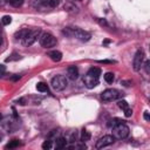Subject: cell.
<instances>
[{"label": "cell", "instance_id": "6da1fadb", "mask_svg": "<svg viewBox=\"0 0 150 150\" xmlns=\"http://www.w3.org/2000/svg\"><path fill=\"white\" fill-rule=\"evenodd\" d=\"M62 33L68 35V36H73V38L77 39L80 41H83V42L89 41L90 38H91L90 33H88V32H86L83 29H80V28H69V27H67V28H64L62 30Z\"/></svg>", "mask_w": 150, "mask_h": 150}, {"label": "cell", "instance_id": "7a4b0ae2", "mask_svg": "<svg viewBox=\"0 0 150 150\" xmlns=\"http://www.w3.org/2000/svg\"><path fill=\"white\" fill-rule=\"evenodd\" d=\"M128 135H129V127L124 122L117 123L116 125L112 127V136H114V138L124 139L125 137H128Z\"/></svg>", "mask_w": 150, "mask_h": 150}, {"label": "cell", "instance_id": "3957f363", "mask_svg": "<svg viewBox=\"0 0 150 150\" xmlns=\"http://www.w3.org/2000/svg\"><path fill=\"white\" fill-rule=\"evenodd\" d=\"M50 84H52V87H53L54 90L61 91V90H63V89L67 88V86H68V80H67V77H66L64 75H55V76L52 79Z\"/></svg>", "mask_w": 150, "mask_h": 150}, {"label": "cell", "instance_id": "277c9868", "mask_svg": "<svg viewBox=\"0 0 150 150\" xmlns=\"http://www.w3.org/2000/svg\"><path fill=\"white\" fill-rule=\"evenodd\" d=\"M41 34V30L39 28H32V29H28L25 38L22 39V42L25 46H32L36 40L40 36Z\"/></svg>", "mask_w": 150, "mask_h": 150}, {"label": "cell", "instance_id": "5b68a950", "mask_svg": "<svg viewBox=\"0 0 150 150\" xmlns=\"http://www.w3.org/2000/svg\"><path fill=\"white\" fill-rule=\"evenodd\" d=\"M123 94L117 90V89H114V88H109V89H105L102 94H101V98L104 101V102H112V101H116L118 100Z\"/></svg>", "mask_w": 150, "mask_h": 150}, {"label": "cell", "instance_id": "8992f818", "mask_svg": "<svg viewBox=\"0 0 150 150\" xmlns=\"http://www.w3.org/2000/svg\"><path fill=\"white\" fill-rule=\"evenodd\" d=\"M39 42H40V45L42 47L50 48V47H53V46L56 45V39L52 34H49V33H42L39 36Z\"/></svg>", "mask_w": 150, "mask_h": 150}, {"label": "cell", "instance_id": "52a82bcc", "mask_svg": "<svg viewBox=\"0 0 150 150\" xmlns=\"http://www.w3.org/2000/svg\"><path fill=\"white\" fill-rule=\"evenodd\" d=\"M143 60H144V53L143 50L138 49L134 56V60H132V67H134V70L138 71L141 68H142V64H143Z\"/></svg>", "mask_w": 150, "mask_h": 150}, {"label": "cell", "instance_id": "ba28073f", "mask_svg": "<svg viewBox=\"0 0 150 150\" xmlns=\"http://www.w3.org/2000/svg\"><path fill=\"white\" fill-rule=\"evenodd\" d=\"M98 79L100 77L94 76V75H91L90 73L87 71V74L83 76V83H84V86L87 88L91 89V88H94V87H96L98 84Z\"/></svg>", "mask_w": 150, "mask_h": 150}, {"label": "cell", "instance_id": "9c48e42d", "mask_svg": "<svg viewBox=\"0 0 150 150\" xmlns=\"http://www.w3.org/2000/svg\"><path fill=\"white\" fill-rule=\"evenodd\" d=\"M114 136L112 135H105L103 137H101L97 142H96V149H102V148H105L108 145H111L114 143Z\"/></svg>", "mask_w": 150, "mask_h": 150}, {"label": "cell", "instance_id": "30bf717a", "mask_svg": "<svg viewBox=\"0 0 150 150\" xmlns=\"http://www.w3.org/2000/svg\"><path fill=\"white\" fill-rule=\"evenodd\" d=\"M117 105H118L121 109H123V110H124V115H125L127 117H130V116L132 115V110L130 109V107H129V104H128V102H127V101L121 100V101H118Z\"/></svg>", "mask_w": 150, "mask_h": 150}, {"label": "cell", "instance_id": "8fae6325", "mask_svg": "<svg viewBox=\"0 0 150 150\" xmlns=\"http://www.w3.org/2000/svg\"><path fill=\"white\" fill-rule=\"evenodd\" d=\"M67 76H68V79H70L73 81L76 80L79 77V69H77V67L76 66L68 67V69H67Z\"/></svg>", "mask_w": 150, "mask_h": 150}, {"label": "cell", "instance_id": "7c38bea8", "mask_svg": "<svg viewBox=\"0 0 150 150\" xmlns=\"http://www.w3.org/2000/svg\"><path fill=\"white\" fill-rule=\"evenodd\" d=\"M39 4L43 7H49V8H54L59 5V0H39Z\"/></svg>", "mask_w": 150, "mask_h": 150}, {"label": "cell", "instance_id": "4fadbf2b", "mask_svg": "<svg viewBox=\"0 0 150 150\" xmlns=\"http://www.w3.org/2000/svg\"><path fill=\"white\" fill-rule=\"evenodd\" d=\"M67 146V139L62 136H59L56 139H55V149L60 150V149H63Z\"/></svg>", "mask_w": 150, "mask_h": 150}, {"label": "cell", "instance_id": "5bb4252c", "mask_svg": "<svg viewBox=\"0 0 150 150\" xmlns=\"http://www.w3.org/2000/svg\"><path fill=\"white\" fill-rule=\"evenodd\" d=\"M48 56H49L50 60H53L54 62H59V61H61V59H62V53L59 52V50H52V52L48 53Z\"/></svg>", "mask_w": 150, "mask_h": 150}, {"label": "cell", "instance_id": "9a60e30c", "mask_svg": "<svg viewBox=\"0 0 150 150\" xmlns=\"http://www.w3.org/2000/svg\"><path fill=\"white\" fill-rule=\"evenodd\" d=\"M36 90H38V91H41V93H48V91H49L48 86H47L46 83H43V82H39V83L36 84Z\"/></svg>", "mask_w": 150, "mask_h": 150}, {"label": "cell", "instance_id": "2e32d148", "mask_svg": "<svg viewBox=\"0 0 150 150\" xmlns=\"http://www.w3.org/2000/svg\"><path fill=\"white\" fill-rule=\"evenodd\" d=\"M21 143H20V141L19 139H12L8 144H6V149H14V148H18L19 145H20Z\"/></svg>", "mask_w": 150, "mask_h": 150}, {"label": "cell", "instance_id": "e0dca14e", "mask_svg": "<svg viewBox=\"0 0 150 150\" xmlns=\"http://www.w3.org/2000/svg\"><path fill=\"white\" fill-rule=\"evenodd\" d=\"M90 137H91L90 132H89V131H87L86 129H83V130H82V134H81V141L84 143V142L89 141V139H90Z\"/></svg>", "mask_w": 150, "mask_h": 150}, {"label": "cell", "instance_id": "ac0fdd59", "mask_svg": "<svg viewBox=\"0 0 150 150\" xmlns=\"http://www.w3.org/2000/svg\"><path fill=\"white\" fill-rule=\"evenodd\" d=\"M27 30H28V28H23V29H20V30H18L16 33H15V39H20V40H22L23 38H25V35H26V33H27Z\"/></svg>", "mask_w": 150, "mask_h": 150}, {"label": "cell", "instance_id": "d6986e66", "mask_svg": "<svg viewBox=\"0 0 150 150\" xmlns=\"http://www.w3.org/2000/svg\"><path fill=\"white\" fill-rule=\"evenodd\" d=\"M114 79H115V76H114L112 73L108 71V73L104 74V81H105L107 83H112V82H114Z\"/></svg>", "mask_w": 150, "mask_h": 150}, {"label": "cell", "instance_id": "ffe728a7", "mask_svg": "<svg viewBox=\"0 0 150 150\" xmlns=\"http://www.w3.org/2000/svg\"><path fill=\"white\" fill-rule=\"evenodd\" d=\"M1 22H2L4 26H7V25H9V23L12 22V18H11L9 15H5V16H2V19H1Z\"/></svg>", "mask_w": 150, "mask_h": 150}, {"label": "cell", "instance_id": "44dd1931", "mask_svg": "<svg viewBox=\"0 0 150 150\" xmlns=\"http://www.w3.org/2000/svg\"><path fill=\"white\" fill-rule=\"evenodd\" d=\"M9 1V4L13 6V7H20V6H22V4H23V0H8Z\"/></svg>", "mask_w": 150, "mask_h": 150}, {"label": "cell", "instance_id": "7402d4cb", "mask_svg": "<svg viewBox=\"0 0 150 150\" xmlns=\"http://www.w3.org/2000/svg\"><path fill=\"white\" fill-rule=\"evenodd\" d=\"M42 148H43V149H50V148H52V141L47 138V139L42 143Z\"/></svg>", "mask_w": 150, "mask_h": 150}, {"label": "cell", "instance_id": "603a6c76", "mask_svg": "<svg viewBox=\"0 0 150 150\" xmlns=\"http://www.w3.org/2000/svg\"><path fill=\"white\" fill-rule=\"evenodd\" d=\"M20 59V55L19 54H16V53H14V54H12L9 57H7L6 59V61L8 62V61H14V60H19Z\"/></svg>", "mask_w": 150, "mask_h": 150}, {"label": "cell", "instance_id": "cb8c5ba5", "mask_svg": "<svg viewBox=\"0 0 150 150\" xmlns=\"http://www.w3.org/2000/svg\"><path fill=\"white\" fill-rule=\"evenodd\" d=\"M142 67H144V70H145L146 74L150 73V61H149V60H146V61L144 62V64H142Z\"/></svg>", "mask_w": 150, "mask_h": 150}, {"label": "cell", "instance_id": "d4e9b609", "mask_svg": "<svg viewBox=\"0 0 150 150\" xmlns=\"http://www.w3.org/2000/svg\"><path fill=\"white\" fill-rule=\"evenodd\" d=\"M98 22H100V25H102V26H108V23H107V21L103 19H98Z\"/></svg>", "mask_w": 150, "mask_h": 150}, {"label": "cell", "instance_id": "484cf974", "mask_svg": "<svg viewBox=\"0 0 150 150\" xmlns=\"http://www.w3.org/2000/svg\"><path fill=\"white\" fill-rule=\"evenodd\" d=\"M98 63H112L114 61H109V60H101V61H97Z\"/></svg>", "mask_w": 150, "mask_h": 150}, {"label": "cell", "instance_id": "4316f807", "mask_svg": "<svg viewBox=\"0 0 150 150\" xmlns=\"http://www.w3.org/2000/svg\"><path fill=\"white\" fill-rule=\"evenodd\" d=\"M143 117H144V120H145V121H149V120H150V117H149V112H148V111H145Z\"/></svg>", "mask_w": 150, "mask_h": 150}, {"label": "cell", "instance_id": "83f0119b", "mask_svg": "<svg viewBox=\"0 0 150 150\" xmlns=\"http://www.w3.org/2000/svg\"><path fill=\"white\" fill-rule=\"evenodd\" d=\"M8 2V0H0V7H2V6H5L6 4Z\"/></svg>", "mask_w": 150, "mask_h": 150}, {"label": "cell", "instance_id": "f1b7e54d", "mask_svg": "<svg viewBox=\"0 0 150 150\" xmlns=\"http://www.w3.org/2000/svg\"><path fill=\"white\" fill-rule=\"evenodd\" d=\"M19 102H20V104H22V105H23V104H26V103H25V98H20V100H19Z\"/></svg>", "mask_w": 150, "mask_h": 150}, {"label": "cell", "instance_id": "f546056e", "mask_svg": "<svg viewBox=\"0 0 150 150\" xmlns=\"http://www.w3.org/2000/svg\"><path fill=\"white\" fill-rule=\"evenodd\" d=\"M0 71H5V66L4 64H0Z\"/></svg>", "mask_w": 150, "mask_h": 150}, {"label": "cell", "instance_id": "4dcf8cb0", "mask_svg": "<svg viewBox=\"0 0 150 150\" xmlns=\"http://www.w3.org/2000/svg\"><path fill=\"white\" fill-rule=\"evenodd\" d=\"M1 41H2V39H1V35H0V45H1Z\"/></svg>", "mask_w": 150, "mask_h": 150}, {"label": "cell", "instance_id": "1f68e13d", "mask_svg": "<svg viewBox=\"0 0 150 150\" xmlns=\"http://www.w3.org/2000/svg\"><path fill=\"white\" fill-rule=\"evenodd\" d=\"M1 138H2V135H1V132H0V141H1Z\"/></svg>", "mask_w": 150, "mask_h": 150}, {"label": "cell", "instance_id": "d6a6232c", "mask_svg": "<svg viewBox=\"0 0 150 150\" xmlns=\"http://www.w3.org/2000/svg\"><path fill=\"white\" fill-rule=\"evenodd\" d=\"M0 120H1V115H0Z\"/></svg>", "mask_w": 150, "mask_h": 150}]
</instances>
